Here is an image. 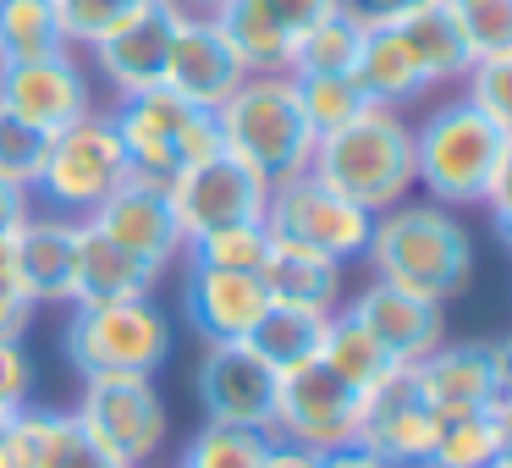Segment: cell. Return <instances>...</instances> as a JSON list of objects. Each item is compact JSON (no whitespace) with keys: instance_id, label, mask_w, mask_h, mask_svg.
<instances>
[{"instance_id":"1","label":"cell","mask_w":512,"mask_h":468,"mask_svg":"<svg viewBox=\"0 0 512 468\" xmlns=\"http://www.w3.org/2000/svg\"><path fill=\"white\" fill-rule=\"evenodd\" d=\"M364 270L386 287H402L424 303H452L474 281V237L463 215L435 199H402L375 215Z\"/></svg>"},{"instance_id":"2","label":"cell","mask_w":512,"mask_h":468,"mask_svg":"<svg viewBox=\"0 0 512 468\" xmlns=\"http://www.w3.org/2000/svg\"><path fill=\"white\" fill-rule=\"evenodd\" d=\"M309 171L369 215L413 199V122H408V111L364 105L353 122H342L336 133H325L314 144Z\"/></svg>"},{"instance_id":"3","label":"cell","mask_w":512,"mask_h":468,"mask_svg":"<svg viewBox=\"0 0 512 468\" xmlns=\"http://www.w3.org/2000/svg\"><path fill=\"white\" fill-rule=\"evenodd\" d=\"M501 138L507 133L463 89L452 100H435L413 122V188H424V199L446 204V210H474V204H485Z\"/></svg>"},{"instance_id":"4","label":"cell","mask_w":512,"mask_h":468,"mask_svg":"<svg viewBox=\"0 0 512 468\" xmlns=\"http://www.w3.org/2000/svg\"><path fill=\"white\" fill-rule=\"evenodd\" d=\"M221 122V149L254 166L259 177L276 188L287 177H303L314 160V127L298 105V83L292 72H248L237 94L215 111Z\"/></svg>"},{"instance_id":"5","label":"cell","mask_w":512,"mask_h":468,"mask_svg":"<svg viewBox=\"0 0 512 468\" xmlns=\"http://www.w3.org/2000/svg\"><path fill=\"white\" fill-rule=\"evenodd\" d=\"M116 122L127 155V177L144 182V188H171L188 166L221 155V122L215 111H199L182 94H171L166 83L144 94H127V100L105 105Z\"/></svg>"},{"instance_id":"6","label":"cell","mask_w":512,"mask_h":468,"mask_svg":"<svg viewBox=\"0 0 512 468\" xmlns=\"http://www.w3.org/2000/svg\"><path fill=\"white\" fill-rule=\"evenodd\" d=\"M171 314L149 298H116V303H72L61 325V353L83 380L100 375H160L171 364Z\"/></svg>"},{"instance_id":"7","label":"cell","mask_w":512,"mask_h":468,"mask_svg":"<svg viewBox=\"0 0 512 468\" xmlns=\"http://www.w3.org/2000/svg\"><path fill=\"white\" fill-rule=\"evenodd\" d=\"M127 182V155L116 138L111 111H89L72 127L50 133L45 144V166L34 177V210H56L72 221H89L105 199Z\"/></svg>"},{"instance_id":"8","label":"cell","mask_w":512,"mask_h":468,"mask_svg":"<svg viewBox=\"0 0 512 468\" xmlns=\"http://www.w3.org/2000/svg\"><path fill=\"white\" fill-rule=\"evenodd\" d=\"M78 424L100 452H111L122 468H149L166 452L171 413L160 397L155 375H100L83 380L78 402H72Z\"/></svg>"},{"instance_id":"9","label":"cell","mask_w":512,"mask_h":468,"mask_svg":"<svg viewBox=\"0 0 512 468\" xmlns=\"http://www.w3.org/2000/svg\"><path fill=\"white\" fill-rule=\"evenodd\" d=\"M265 232L276 237V243H292V248H309V254L336 259V265H364L375 215L358 210L353 199H342L336 188H325L314 171H303V177H287V182L270 188Z\"/></svg>"},{"instance_id":"10","label":"cell","mask_w":512,"mask_h":468,"mask_svg":"<svg viewBox=\"0 0 512 468\" xmlns=\"http://www.w3.org/2000/svg\"><path fill=\"white\" fill-rule=\"evenodd\" d=\"M171 215H177V232H182V254L188 243L210 232H226V226H248V221H265L270 210V182L259 177L254 166H243L237 155H210L199 166H188L177 182L166 188Z\"/></svg>"},{"instance_id":"11","label":"cell","mask_w":512,"mask_h":468,"mask_svg":"<svg viewBox=\"0 0 512 468\" xmlns=\"http://www.w3.org/2000/svg\"><path fill=\"white\" fill-rule=\"evenodd\" d=\"M358 413H364V397L314 358V364H298L281 375L270 435L309 446V452H336V446H347L358 435Z\"/></svg>"},{"instance_id":"12","label":"cell","mask_w":512,"mask_h":468,"mask_svg":"<svg viewBox=\"0 0 512 468\" xmlns=\"http://www.w3.org/2000/svg\"><path fill=\"white\" fill-rule=\"evenodd\" d=\"M0 111H12L17 122L39 127V133L72 127L78 116L100 111L89 61L78 50H56L39 61H0Z\"/></svg>"},{"instance_id":"13","label":"cell","mask_w":512,"mask_h":468,"mask_svg":"<svg viewBox=\"0 0 512 468\" xmlns=\"http://www.w3.org/2000/svg\"><path fill=\"white\" fill-rule=\"evenodd\" d=\"M331 12H342V0H221L210 17L248 72H292L303 34L320 28Z\"/></svg>"},{"instance_id":"14","label":"cell","mask_w":512,"mask_h":468,"mask_svg":"<svg viewBox=\"0 0 512 468\" xmlns=\"http://www.w3.org/2000/svg\"><path fill=\"white\" fill-rule=\"evenodd\" d=\"M276 386L281 369L265 364L254 353V342H210L199 358V375H193L204 419L243 424V430H265V435H270V413H276Z\"/></svg>"},{"instance_id":"15","label":"cell","mask_w":512,"mask_h":468,"mask_svg":"<svg viewBox=\"0 0 512 468\" xmlns=\"http://www.w3.org/2000/svg\"><path fill=\"white\" fill-rule=\"evenodd\" d=\"M435 424L441 413L419 397L408 369L386 375L375 391H364V413H358V446L380 457L391 468H430V452H435Z\"/></svg>"},{"instance_id":"16","label":"cell","mask_w":512,"mask_h":468,"mask_svg":"<svg viewBox=\"0 0 512 468\" xmlns=\"http://www.w3.org/2000/svg\"><path fill=\"white\" fill-rule=\"evenodd\" d=\"M265 309H270V292L259 281V270H215L182 259V320L193 325V336L204 347L248 342Z\"/></svg>"},{"instance_id":"17","label":"cell","mask_w":512,"mask_h":468,"mask_svg":"<svg viewBox=\"0 0 512 468\" xmlns=\"http://www.w3.org/2000/svg\"><path fill=\"white\" fill-rule=\"evenodd\" d=\"M243 78H248V67L232 50V39L221 34V23L215 17L177 12L171 56H166V89L182 94L188 105H199V111H221Z\"/></svg>"},{"instance_id":"18","label":"cell","mask_w":512,"mask_h":468,"mask_svg":"<svg viewBox=\"0 0 512 468\" xmlns=\"http://www.w3.org/2000/svg\"><path fill=\"white\" fill-rule=\"evenodd\" d=\"M342 314H353V320L391 353V364H402V369L430 358L435 347L446 342V309L441 303H424V298H413V292H402V287H386V281H375V276L342 303Z\"/></svg>"},{"instance_id":"19","label":"cell","mask_w":512,"mask_h":468,"mask_svg":"<svg viewBox=\"0 0 512 468\" xmlns=\"http://www.w3.org/2000/svg\"><path fill=\"white\" fill-rule=\"evenodd\" d=\"M89 226L100 237H111L116 248H127L133 259H144L149 270H160V276H171V270L182 265V232H177L166 188H144V182L127 177L122 188L89 215Z\"/></svg>"},{"instance_id":"20","label":"cell","mask_w":512,"mask_h":468,"mask_svg":"<svg viewBox=\"0 0 512 468\" xmlns=\"http://www.w3.org/2000/svg\"><path fill=\"white\" fill-rule=\"evenodd\" d=\"M78 232L83 221H72V215L34 210L23 221V232L12 237L34 309H72L78 303Z\"/></svg>"},{"instance_id":"21","label":"cell","mask_w":512,"mask_h":468,"mask_svg":"<svg viewBox=\"0 0 512 468\" xmlns=\"http://www.w3.org/2000/svg\"><path fill=\"white\" fill-rule=\"evenodd\" d=\"M171 28H177V12L160 0L155 12L133 17L127 28H116L100 45H89V72H100V83L116 100L160 89L166 83V56H171Z\"/></svg>"},{"instance_id":"22","label":"cell","mask_w":512,"mask_h":468,"mask_svg":"<svg viewBox=\"0 0 512 468\" xmlns=\"http://www.w3.org/2000/svg\"><path fill=\"white\" fill-rule=\"evenodd\" d=\"M419 397L435 413H474V408H496L501 397V375H496V347L490 342H452L446 336L430 358L408 364Z\"/></svg>"},{"instance_id":"23","label":"cell","mask_w":512,"mask_h":468,"mask_svg":"<svg viewBox=\"0 0 512 468\" xmlns=\"http://www.w3.org/2000/svg\"><path fill=\"white\" fill-rule=\"evenodd\" d=\"M6 452H12V468H122L89 441L72 408H39V402L12 413Z\"/></svg>"},{"instance_id":"24","label":"cell","mask_w":512,"mask_h":468,"mask_svg":"<svg viewBox=\"0 0 512 468\" xmlns=\"http://www.w3.org/2000/svg\"><path fill=\"white\" fill-rule=\"evenodd\" d=\"M270 303H287V309H314V314H336L347 303V265L309 248H292L270 237V254L259 265Z\"/></svg>"},{"instance_id":"25","label":"cell","mask_w":512,"mask_h":468,"mask_svg":"<svg viewBox=\"0 0 512 468\" xmlns=\"http://www.w3.org/2000/svg\"><path fill=\"white\" fill-rule=\"evenodd\" d=\"M353 83L364 89L369 105H391V111H408V105L430 100V78H424L419 56L408 50V39L397 34V23H380L364 34V50H358Z\"/></svg>"},{"instance_id":"26","label":"cell","mask_w":512,"mask_h":468,"mask_svg":"<svg viewBox=\"0 0 512 468\" xmlns=\"http://www.w3.org/2000/svg\"><path fill=\"white\" fill-rule=\"evenodd\" d=\"M397 34L408 39V50L419 56L424 78H430V89H463L468 67H474V56H468L463 45V28H457L452 6L446 0H424V6H413L408 17H397Z\"/></svg>"},{"instance_id":"27","label":"cell","mask_w":512,"mask_h":468,"mask_svg":"<svg viewBox=\"0 0 512 468\" xmlns=\"http://www.w3.org/2000/svg\"><path fill=\"white\" fill-rule=\"evenodd\" d=\"M160 281H166L160 270H149L144 259H133L127 248H116L111 237H100L83 221V232H78V303L149 298Z\"/></svg>"},{"instance_id":"28","label":"cell","mask_w":512,"mask_h":468,"mask_svg":"<svg viewBox=\"0 0 512 468\" xmlns=\"http://www.w3.org/2000/svg\"><path fill=\"white\" fill-rule=\"evenodd\" d=\"M320 364L331 369L336 380H347V386L364 397V391H375L386 375H397L402 364H391V353L375 342V336L364 331V325L353 320V314L336 309L331 325H325V342H320Z\"/></svg>"},{"instance_id":"29","label":"cell","mask_w":512,"mask_h":468,"mask_svg":"<svg viewBox=\"0 0 512 468\" xmlns=\"http://www.w3.org/2000/svg\"><path fill=\"white\" fill-rule=\"evenodd\" d=\"M325 325H331V314H314V309H287V303H270L265 314H259L254 325V353L265 358V364H276L281 375L298 364H314L320 358V342H325Z\"/></svg>"},{"instance_id":"30","label":"cell","mask_w":512,"mask_h":468,"mask_svg":"<svg viewBox=\"0 0 512 468\" xmlns=\"http://www.w3.org/2000/svg\"><path fill=\"white\" fill-rule=\"evenodd\" d=\"M56 50L72 45L50 0H0V61H39Z\"/></svg>"},{"instance_id":"31","label":"cell","mask_w":512,"mask_h":468,"mask_svg":"<svg viewBox=\"0 0 512 468\" xmlns=\"http://www.w3.org/2000/svg\"><path fill=\"white\" fill-rule=\"evenodd\" d=\"M501 452H507V446H501V430H496V413L490 408L446 413V419L435 424L430 468H490Z\"/></svg>"},{"instance_id":"32","label":"cell","mask_w":512,"mask_h":468,"mask_svg":"<svg viewBox=\"0 0 512 468\" xmlns=\"http://www.w3.org/2000/svg\"><path fill=\"white\" fill-rule=\"evenodd\" d=\"M292 83H298V105H303V116H309L314 138L336 133V127L353 122L369 105L364 89L353 83V72H292Z\"/></svg>"},{"instance_id":"33","label":"cell","mask_w":512,"mask_h":468,"mask_svg":"<svg viewBox=\"0 0 512 468\" xmlns=\"http://www.w3.org/2000/svg\"><path fill=\"white\" fill-rule=\"evenodd\" d=\"M270 435L265 430H243V424H215L204 419L188 435V446L177 452V468H259Z\"/></svg>"},{"instance_id":"34","label":"cell","mask_w":512,"mask_h":468,"mask_svg":"<svg viewBox=\"0 0 512 468\" xmlns=\"http://www.w3.org/2000/svg\"><path fill=\"white\" fill-rule=\"evenodd\" d=\"M364 34L369 28L358 23L353 12H331L320 28H309L292 56V72H353L358 67V50H364Z\"/></svg>"},{"instance_id":"35","label":"cell","mask_w":512,"mask_h":468,"mask_svg":"<svg viewBox=\"0 0 512 468\" xmlns=\"http://www.w3.org/2000/svg\"><path fill=\"white\" fill-rule=\"evenodd\" d=\"M160 0H61V28H67V45L72 50H89L100 45L105 34H116V28H127L133 17L155 12Z\"/></svg>"},{"instance_id":"36","label":"cell","mask_w":512,"mask_h":468,"mask_svg":"<svg viewBox=\"0 0 512 468\" xmlns=\"http://www.w3.org/2000/svg\"><path fill=\"white\" fill-rule=\"evenodd\" d=\"M474 61L512 56V0H446Z\"/></svg>"},{"instance_id":"37","label":"cell","mask_w":512,"mask_h":468,"mask_svg":"<svg viewBox=\"0 0 512 468\" xmlns=\"http://www.w3.org/2000/svg\"><path fill=\"white\" fill-rule=\"evenodd\" d=\"M270 254V232L265 221H248V226H226V232H210L199 243H188V265H215V270H259Z\"/></svg>"},{"instance_id":"38","label":"cell","mask_w":512,"mask_h":468,"mask_svg":"<svg viewBox=\"0 0 512 468\" xmlns=\"http://www.w3.org/2000/svg\"><path fill=\"white\" fill-rule=\"evenodd\" d=\"M45 144H50V133L17 122L12 111H0V182H17V188L34 193V177L45 166Z\"/></svg>"},{"instance_id":"39","label":"cell","mask_w":512,"mask_h":468,"mask_svg":"<svg viewBox=\"0 0 512 468\" xmlns=\"http://www.w3.org/2000/svg\"><path fill=\"white\" fill-rule=\"evenodd\" d=\"M463 94L501 127L512 133V56H490V61H474L463 78Z\"/></svg>"},{"instance_id":"40","label":"cell","mask_w":512,"mask_h":468,"mask_svg":"<svg viewBox=\"0 0 512 468\" xmlns=\"http://www.w3.org/2000/svg\"><path fill=\"white\" fill-rule=\"evenodd\" d=\"M34 298L23 287V270H17V248L12 237H0V342H23L28 325H34Z\"/></svg>"},{"instance_id":"41","label":"cell","mask_w":512,"mask_h":468,"mask_svg":"<svg viewBox=\"0 0 512 468\" xmlns=\"http://www.w3.org/2000/svg\"><path fill=\"white\" fill-rule=\"evenodd\" d=\"M34 402V358L23 342H0V408H28Z\"/></svg>"},{"instance_id":"42","label":"cell","mask_w":512,"mask_h":468,"mask_svg":"<svg viewBox=\"0 0 512 468\" xmlns=\"http://www.w3.org/2000/svg\"><path fill=\"white\" fill-rule=\"evenodd\" d=\"M485 210H490V221H496V237L512 248V133L501 138L496 171H490V188H485Z\"/></svg>"},{"instance_id":"43","label":"cell","mask_w":512,"mask_h":468,"mask_svg":"<svg viewBox=\"0 0 512 468\" xmlns=\"http://www.w3.org/2000/svg\"><path fill=\"white\" fill-rule=\"evenodd\" d=\"M28 215H34V193L17 182H0V237H17Z\"/></svg>"},{"instance_id":"44","label":"cell","mask_w":512,"mask_h":468,"mask_svg":"<svg viewBox=\"0 0 512 468\" xmlns=\"http://www.w3.org/2000/svg\"><path fill=\"white\" fill-rule=\"evenodd\" d=\"M347 12L358 17L364 28H380V23H397V17H408L413 6H424V0H342Z\"/></svg>"},{"instance_id":"45","label":"cell","mask_w":512,"mask_h":468,"mask_svg":"<svg viewBox=\"0 0 512 468\" xmlns=\"http://www.w3.org/2000/svg\"><path fill=\"white\" fill-rule=\"evenodd\" d=\"M259 468H320V452L292 446V441H276V435H270L265 452H259Z\"/></svg>"},{"instance_id":"46","label":"cell","mask_w":512,"mask_h":468,"mask_svg":"<svg viewBox=\"0 0 512 468\" xmlns=\"http://www.w3.org/2000/svg\"><path fill=\"white\" fill-rule=\"evenodd\" d=\"M320 468H391V463H380L369 446L347 441V446H336V452H320Z\"/></svg>"},{"instance_id":"47","label":"cell","mask_w":512,"mask_h":468,"mask_svg":"<svg viewBox=\"0 0 512 468\" xmlns=\"http://www.w3.org/2000/svg\"><path fill=\"white\" fill-rule=\"evenodd\" d=\"M490 413H496L501 446H507V452H512V391H501V397H496V408H490Z\"/></svg>"},{"instance_id":"48","label":"cell","mask_w":512,"mask_h":468,"mask_svg":"<svg viewBox=\"0 0 512 468\" xmlns=\"http://www.w3.org/2000/svg\"><path fill=\"white\" fill-rule=\"evenodd\" d=\"M496 347V375H501V391H512V331L501 336V342H490Z\"/></svg>"},{"instance_id":"49","label":"cell","mask_w":512,"mask_h":468,"mask_svg":"<svg viewBox=\"0 0 512 468\" xmlns=\"http://www.w3.org/2000/svg\"><path fill=\"white\" fill-rule=\"evenodd\" d=\"M171 12H193V17H210L215 6H221V0H166Z\"/></svg>"},{"instance_id":"50","label":"cell","mask_w":512,"mask_h":468,"mask_svg":"<svg viewBox=\"0 0 512 468\" xmlns=\"http://www.w3.org/2000/svg\"><path fill=\"white\" fill-rule=\"evenodd\" d=\"M0 468H12V452H6V435H0Z\"/></svg>"},{"instance_id":"51","label":"cell","mask_w":512,"mask_h":468,"mask_svg":"<svg viewBox=\"0 0 512 468\" xmlns=\"http://www.w3.org/2000/svg\"><path fill=\"white\" fill-rule=\"evenodd\" d=\"M12 430V408H0V435Z\"/></svg>"},{"instance_id":"52","label":"cell","mask_w":512,"mask_h":468,"mask_svg":"<svg viewBox=\"0 0 512 468\" xmlns=\"http://www.w3.org/2000/svg\"><path fill=\"white\" fill-rule=\"evenodd\" d=\"M490 468H512V452H501V457H496V463H490Z\"/></svg>"},{"instance_id":"53","label":"cell","mask_w":512,"mask_h":468,"mask_svg":"<svg viewBox=\"0 0 512 468\" xmlns=\"http://www.w3.org/2000/svg\"><path fill=\"white\" fill-rule=\"evenodd\" d=\"M50 6H61V0H50Z\"/></svg>"}]
</instances>
